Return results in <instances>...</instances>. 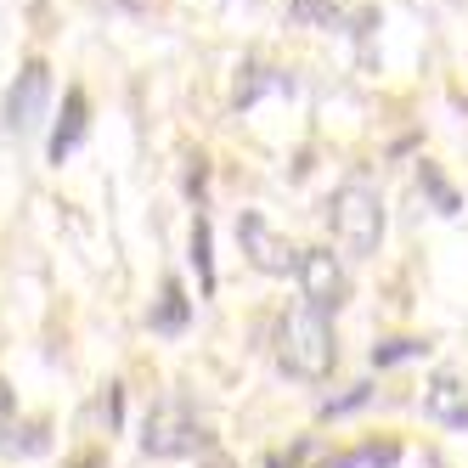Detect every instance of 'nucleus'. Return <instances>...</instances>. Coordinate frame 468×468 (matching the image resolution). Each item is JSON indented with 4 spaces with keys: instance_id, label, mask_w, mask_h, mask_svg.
Segmentation results:
<instances>
[{
    "instance_id": "6e6552de",
    "label": "nucleus",
    "mask_w": 468,
    "mask_h": 468,
    "mask_svg": "<svg viewBox=\"0 0 468 468\" xmlns=\"http://www.w3.org/2000/svg\"><path fill=\"white\" fill-rule=\"evenodd\" d=\"M85 124H90V102H85V90L74 85L69 96H62V119L51 124V142H46L51 164H62V158H74V147L85 142Z\"/></svg>"
},
{
    "instance_id": "0eeeda50",
    "label": "nucleus",
    "mask_w": 468,
    "mask_h": 468,
    "mask_svg": "<svg viewBox=\"0 0 468 468\" xmlns=\"http://www.w3.org/2000/svg\"><path fill=\"white\" fill-rule=\"evenodd\" d=\"M423 412L446 429H468V373H434L423 384Z\"/></svg>"
},
{
    "instance_id": "423d86ee",
    "label": "nucleus",
    "mask_w": 468,
    "mask_h": 468,
    "mask_svg": "<svg viewBox=\"0 0 468 468\" xmlns=\"http://www.w3.org/2000/svg\"><path fill=\"white\" fill-rule=\"evenodd\" d=\"M299 288H305V305L333 316L350 299V277L333 249H305V260H299Z\"/></svg>"
},
{
    "instance_id": "4468645a",
    "label": "nucleus",
    "mask_w": 468,
    "mask_h": 468,
    "mask_svg": "<svg viewBox=\"0 0 468 468\" xmlns=\"http://www.w3.org/2000/svg\"><path fill=\"white\" fill-rule=\"evenodd\" d=\"M429 350V339H389V345H373V367H400V361H418Z\"/></svg>"
},
{
    "instance_id": "f3484780",
    "label": "nucleus",
    "mask_w": 468,
    "mask_h": 468,
    "mask_svg": "<svg viewBox=\"0 0 468 468\" xmlns=\"http://www.w3.org/2000/svg\"><path fill=\"white\" fill-rule=\"evenodd\" d=\"M293 17H299V23H316V28H333V23H339L327 0H293Z\"/></svg>"
},
{
    "instance_id": "f8f14e48",
    "label": "nucleus",
    "mask_w": 468,
    "mask_h": 468,
    "mask_svg": "<svg viewBox=\"0 0 468 468\" xmlns=\"http://www.w3.org/2000/svg\"><path fill=\"white\" fill-rule=\"evenodd\" d=\"M400 463V446L395 441H367V446H356V452H339V457H327V463H316V468H395Z\"/></svg>"
},
{
    "instance_id": "9d476101",
    "label": "nucleus",
    "mask_w": 468,
    "mask_h": 468,
    "mask_svg": "<svg viewBox=\"0 0 468 468\" xmlns=\"http://www.w3.org/2000/svg\"><path fill=\"white\" fill-rule=\"evenodd\" d=\"M192 271H197V293H215V231H209V215L197 209L192 220Z\"/></svg>"
},
{
    "instance_id": "2eb2a0df",
    "label": "nucleus",
    "mask_w": 468,
    "mask_h": 468,
    "mask_svg": "<svg viewBox=\"0 0 468 468\" xmlns=\"http://www.w3.org/2000/svg\"><path fill=\"white\" fill-rule=\"evenodd\" d=\"M96 418L108 423V434L119 429V418H124V389H119V384H108V389H102V400H96Z\"/></svg>"
},
{
    "instance_id": "f03ea898",
    "label": "nucleus",
    "mask_w": 468,
    "mask_h": 468,
    "mask_svg": "<svg viewBox=\"0 0 468 468\" xmlns=\"http://www.w3.org/2000/svg\"><path fill=\"white\" fill-rule=\"evenodd\" d=\"M327 226H333V243H339L345 254H356V260L378 254V243H384V204H378V192L367 181H345L339 192L327 197Z\"/></svg>"
},
{
    "instance_id": "20e7f679",
    "label": "nucleus",
    "mask_w": 468,
    "mask_h": 468,
    "mask_svg": "<svg viewBox=\"0 0 468 468\" xmlns=\"http://www.w3.org/2000/svg\"><path fill=\"white\" fill-rule=\"evenodd\" d=\"M46 108H51V69L40 57H28L23 69H17V80H12V90H6V108H0V124H6V136H28V130H40V119H46Z\"/></svg>"
},
{
    "instance_id": "1a4fd4ad",
    "label": "nucleus",
    "mask_w": 468,
    "mask_h": 468,
    "mask_svg": "<svg viewBox=\"0 0 468 468\" xmlns=\"http://www.w3.org/2000/svg\"><path fill=\"white\" fill-rule=\"evenodd\" d=\"M260 96H293V80H288L282 69H265V62H243L231 102H238V108H254Z\"/></svg>"
},
{
    "instance_id": "f257e3e1",
    "label": "nucleus",
    "mask_w": 468,
    "mask_h": 468,
    "mask_svg": "<svg viewBox=\"0 0 468 468\" xmlns=\"http://www.w3.org/2000/svg\"><path fill=\"white\" fill-rule=\"evenodd\" d=\"M339 361V339H333V322L311 305H293L277 322V367L299 384H322Z\"/></svg>"
},
{
    "instance_id": "39448f33",
    "label": "nucleus",
    "mask_w": 468,
    "mask_h": 468,
    "mask_svg": "<svg viewBox=\"0 0 468 468\" xmlns=\"http://www.w3.org/2000/svg\"><path fill=\"white\" fill-rule=\"evenodd\" d=\"M238 243H243V254H249V265L254 271H265V277H299V260H305V249H293L282 231H271V220H265L260 209H243L238 215Z\"/></svg>"
},
{
    "instance_id": "ddd939ff",
    "label": "nucleus",
    "mask_w": 468,
    "mask_h": 468,
    "mask_svg": "<svg viewBox=\"0 0 468 468\" xmlns=\"http://www.w3.org/2000/svg\"><path fill=\"white\" fill-rule=\"evenodd\" d=\"M418 186L434 197V209H441V215H457V209H463V197L441 181V170H434V164H423V170H418Z\"/></svg>"
},
{
    "instance_id": "a211bd4d",
    "label": "nucleus",
    "mask_w": 468,
    "mask_h": 468,
    "mask_svg": "<svg viewBox=\"0 0 468 468\" xmlns=\"http://www.w3.org/2000/svg\"><path fill=\"white\" fill-rule=\"evenodd\" d=\"M305 457H311V441H293L288 452H277V457H271V468H299Z\"/></svg>"
},
{
    "instance_id": "dca6fc26",
    "label": "nucleus",
    "mask_w": 468,
    "mask_h": 468,
    "mask_svg": "<svg viewBox=\"0 0 468 468\" xmlns=\"http://www.w3.org/2000/svg\"><path fill=\"white\" fill-rule=\"evenodd\" d=\"M367 400H373V384H356L350 395H339V400H327V407H322V418H345V412L367 407Z\"/></svg>"
},
{
    "instance_id": "6ab92c4d",
    "label": "nucleus",
    "mask_w": 468,
    "mask_h": 468,
    "mask_svg": "<svg viewBox=\"0 0 468 468\" xmlns=\"http://www.w3.org/2000/svg\"><path fill=\"white\" fill-rule=\"evenodd\" d=\"M69 468H108V457H102V452H85V457H74Z\"/></svg>"
},
{
    "instance_id": "7ed1b4c3",
    "label": "nucleus",
    "mask_w": 468,
    "mask_h": 468,
    "mask_svg": "<svg viewBox=\"0 0 468 468\" xmlns=\"http://www.w3.org/2000/svg\"><path fill=\"white\" fill-rule=\"evenodd\" d=\"M204 418H197V407L186 395H158L147 418H142V452L147 457H192L204 452Z\"/></svg>"
},
{
    "instance_id": "9b49d317",
    "label": "nucleus",
    "mask_w": 468,
    "mask_h": 468,
    "mask_svg": "<svg viewBox=\"0 0 468 468\" xmlns=\"http://www.w3.org/2000/svg\"><path fill=\"white\" fill-rule=\"evenodd\" d=\"M186 316H192V299L170 277V282H164V293H158V305H153V333H186Z\"/></svg>"
}]
</instances>
